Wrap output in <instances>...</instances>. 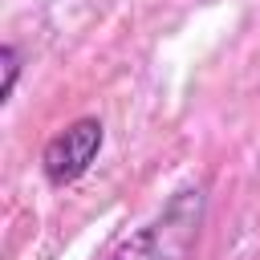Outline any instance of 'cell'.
Masks as SVG:
<instances>
[{
    "mask_svg": "<svg viewBox=\"0 0 260 260\" xmlns=\"http://www.w3.org/2000/svg\"><path fill=\"white\" fill-rule=\"evenodd\" d=\"M203 211H207V195L199 183L179 187L154 219H146L138 232H130L110 260H191L199 232H203Z\"/></svg>",
    "mask_w": 260,
    "mask_h": 260,
    "instance_id": "1",
    "label": "cell"
},
{
    "mask_svg": "<svg viewBox=\"0 0 260 260\" xmlns=\"http://www.w3.org/2000/svg\"><path fill=\"white\" fill-rule=\"evenodd\" d=\"M102 142H106V126H102L98 118H77V122H69L65 130H57V134L45 142V150H41V175H45L53 187L77 183V179L93 167Z\"/></svg>",
    "mask_w": 260,
    "mask_h": 260,
    "instance_id": "2",
    "label": "cell"
},
{
    "mask_svg": "<svg viewBox=\"0 0 260 260\" xmlns=\"http://www.w3.org/2000/svg\"><path fill=\"white\" fill-rule=\"evenodd\" d=\"M0 65H4V89H0V98L8 102L12 89H16V77H20V49L16 45H4L0 49Z\"/></svg>",
    "mask_w": 260,
    "mask_h": 260,
    "instance_id": "3",
    "label": "cell"
}]
</instances>
